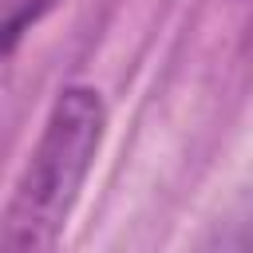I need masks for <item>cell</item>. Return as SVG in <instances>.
<instances>
[{
  "label": "cell",
  "instance_id": "cell-1",
  "mask_svg": "<svg viewBox=\"0 0 253 253\" xmlns=\"http://www.w3.org/2000/svg\"><path fill=\"white\" fill-rule=\"evenodd\" d=\"M103 126H107V107L95 87H67L55 99L40 130V142L12 186V198L4 210L0 253H55L59 249L67 217L103 146Z\"/></svg>",
  "mask_w": 253,
  "mask_h": 253
},
{
  "label": "cell",
  "instance_id": "cell-2",
  "mask_svg": "<svg viewBox=\"0 0 253 253\" xmlns=\"http://www.w3.org/2000/svg\"><path fill=\"white\" fill-rule=\"evenodd\" d=\"M51 4H55V0H4V51H8V55L16 51L20 36H24Z\"/></svg>",
  "mask_w": 253,
  "mask_h": 253
}]
</instances>
